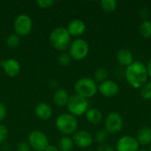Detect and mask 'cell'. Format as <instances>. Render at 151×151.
Listing matches in <instances>:
<instances>
[{"label": "cell", "mask_w": 151, "mask_h": 151, "mask_svg": "<svg viewBox=\"0 0 151 151\" xmlns=\"http://www.w3.org/2000/svg\"><path fill=\"white\" fill-rule=\"evenodd\" d=\"M125 78L128 85L134 89H141L149 79L147 66L141 61H134L126 67Z\"/></svg>", "instance_id": "1"}, {"label": "cell", "mask_w": 151, "mask_h": 151, "mask_svg": "<svg viewBox=\"0 0 151 151\" xmlns=\"http://www.w3.org/2000/svg\"><path fill=\"white\" fill-rule=\"evenodd\" d=\"M50 42L51 46L58 50L65 52L71 44V35L66 27H58L53 29L50 35Z\"/></svg>", "instance_id": "2"}, {"label": "cell", "mask_w": 151, "mask_h": 151, "mask_svg": "<svg viewBox=\"0 0 151 151\" xmlns=\"http://www.w3.org/2000/svg\"><path fill=\"white\" fill-rule=\"evenodd\" d=\"M55 125L57 129L66 136L76 133L79 127V122L77 118L70 113L60 114L56 119Z\"/></svg>", "instance_id": "3"}, {"label": "cell", "mask_w": 151, "mask_h": 151, "mask_svg": "<svg viewBox=\"0 0 151 151\" xmlns=\"http://www.w3.org/2000/svg\"><path fill=\"white\" fill-rule=\"evenodd\" d=\"M73 88L76 95L86 99L93 97L98 92V85L94 79L88 77H83L76 81Z\"/></svg>", "instance_id": "4"}, {"label": "cell", "mask_w": 151, "mask_h": 151, "mask_svg": "<svg viewBox=\"0 0 151 151\" xmlns=\"http://www.w3.org/2000/svg\"><path fill=\"white\" fill-rule=\"evenodd\" d=\"M69 55L72 59L81 61L87 58L89 52V45L88 42L82 38H76L69 46Z\"/></svg>", "instance_id": "5"}, {"label": "cell", "mask_w": 151, "mask_h": 151, "mask_svg": "<svg viewBox=\"0 0 151 151\" xmlns=\"http://www.w3.org/2000/svg\"><path fill=\"white\" fill-rule=\"evenodd\" d=\"M66 107L70 114L75 117L82 116L88 110V99L74 94L70 96Z\"/></svg>", "instance_id": "6"}, {"label": "cell", "mask_w": 151, "mask_h": 151, "mask_svg": "<svg viewBox=\"0 0 151 151\" xmlns=\"http://www.w3.org/2000/svg\"><path fill=\"white\" fill-rule=\"evenodd\" d=\"M33 27L32 19L27 14H19L16 17L13 22V28L15 34L19 37L27 36L30 34Z\"/></svg>", "instance_id": "7"}, {"label": "cell", "mask_w": 151, "mask_h": 151, "mask_svg": "<svg viewBox=\"0 0 151 151\" xmlns=\"http://www.w3.org/2000/svg\"><path fill=\"white\" fill-rule=\"evenodd\" d=\"M124 126V120L122 116L117 111L110 112L104 120L105 131L109 134H115L119 133Z\"/></svg>", "instance_id": "8"}, {"label": "cell", "mask_w": 151, "mask_h": 151, "mask_svg": "<svg viewBox=\"0 0 151 151\" xmlns=\"http://www.w3.org/2000/svg\"><path fill=\"white\" fill-rule=\"evenodd\" d=\"M28 144L35 151H44L50 145L47 135L39 130L32 131L28 135Z\"/></svg>", "instance_id": "9"}, {"label": "cell", "mask_w": 151, "mask_h": 151, "mask_svg": "<svg viewBox=\"0 0 151 151\" xmlns=\"http://www.w3.org/2000/svg\"><path fill=\"white\" fill-rule=\"evenodd\" d=\"M140 149V144L136 138L132 135L121 136L115 146L116 151H137Z\"/></svg>", "instance_id": "10"}, {"label": "cell", "mask_w": 151, "mask_h": 151, "mask_svg": "<svg viewBox=\"0 0 151 151\" xmlns=\"http://www.w3.org/2000/svg\"><path fill=\"white\" fill-rule=\"evenodd\" d=\"M0 66L4 70V73L12 78L18 76L21 71V65L19 62L15 58H8L0 62Z\"/></svg>", "instance_id": "11"}, {"label": "cell", "mask_w": 151, "mask_h": 151, "mask_svg": "<svg viewBox=\"0 0 151 151\" xmlns=\"http://www.w3.org/2000/svg\"><path fill=\"white\" fill-rule=\"evenodd\" d=\"M98 92L105 97H114L119 92V86L115 81L108 79L98 85Z\"/></svg>", "instance_id": "12"}, {"label": "cell", "mask_w": 151, "mask_h": 151, "mask_svg": "<svg viewBox=\"0 0 151 151\" xmlns=\"http://www.w3.org/2000/svg\"><path fill=\"white\" fill-rule=\"evenodd\" d=\"M73 141L74 144L79 148L86 149L92 145L94 142V138L89 132L85 130H80L73 134Z\"/></svg>", "instance_id": "13"}, {"label": "cell", "mask_w": 151, "mask_h": 151, "mask_svg": "<svg viewBox=\"0 0 151 151\" xmlns=\"http://www.w3.org/2000/svg\"><path fill=\"white\" fill-rule=\"evenodd\" d=\"M66 29L69 32L71 36L79 37L85 33L86 24L84 23L83 20H81L80 19H75L69 22Z\"/></svg>", "instance_id": "14"}, {"label": "cell", "mask_w": 151, "mask_h": 151, "mask_svg": "<svg viewBox=\"0 0 151 151\" xmlns=\"http://www.w3.org/2000/svg\"><path fill=\"white\" fill-rule=\"evenodd\" d=\"M35 114L36 117L42 120H48L51 118L53 114L52 108L47 103L41 102L37 104L35 107Z\"/></svg>", "instance_id": "15"}, {"label": "cell", "mask_w": 151, "mask_h": 151, "mask_svg": "<svg viewBox=\"0 0 151 151\" xmlns=\"http://www.w3.org/2000/svg\"><path fill=\"white\" fill-rule=\"evenodd\" d=\"M116 59L122 66L127 67L134 62L133 53L127 49H120L116 53Z\"/></svg>", "instance_id": "16"}, {"label": "cell", "mask_w": 151, "mask_h": 151, "mask_svg": "<svg viewBox=\"0 0 151 151\" xmlns=\"http://www.w3.org/2000/svg\"><path fill=\"white\" fill-rule=\"evenodd\" d=\"M135 138L140 145L150 146L151 143V128L149 127H142L137 131Z\"/></svg>", "instance_id": "17"}, {"label": "cell", "mask_w": 151, "mask_h": 151, "mask_svg": "<svg viewBox=\"0 0 151 151\" xmlns=\"http://www.w3.org/2000/svg\"><path fill=\"white\" fill-rule=\"evenodd\" d=\"M70 96L66 89L65 88H58L55 91L53 95V102L58 107L65 106L68 103Z\"/></svg>", "instance_id": "18"}, {"label": "cell", "mask_w": 151, "mask_h": 151, "mask_svg": "<svg viewBox=\"0 0 151 151\" xmlns=\"http://www.w3.org/2000/svg\"><path fill=\"white\" fill-rule=\"evenodd\" d=\"M88 122L92 125H97L103 120V113L100 110L96 108H90L85 113Z\"/></svg>", "instance_id": "19"}, {"label": "cell", "mask_w": 151, "mask_h": 151, "mask_svg": "<svg viewBox=\"0 0 151 151\" xmlns=\"http://www.w3.org/2000/svg\"><path fill=\"white\" fill-rule=\"evenodd\" d=\"M74 146L73 139L69 136H63L58 142V150L59 151H72Z\"/></svg>", "instance_id": "20"}, {"label": "cell", "mask_w": 151, "mask_h": 151, "mask_svg": "<svg viewBox=\"0 0 151 151\" xmlns=\"http://www.w3.org/2000/svg\"><path fill=\"white\" fill-rule=\"evenodd\" d=\"M139 32L140 35L145 38V39H149L151 37V21L149 19H145L142 20V22L141 23L140 27H139Z\"/></svg>", "instance_id": "21"}, {"label": "cell", "mask_w": 151, "mask_h": 151, "mask_svg": "<svg viewBox=\"0 0 151 151\" xmlns=\"http://www.w3.org/2000/svg\"><path fill=\"white\" fill-rule=\"evenodd\" d=\"M109 77V71L105 67H99L95 71L94 73V81L96 82H104L108 80Z\"/></svg>", "instance_id": "22"}, {"label": "cell", "mask_w": 151, "mask_h": 151, "mask_svg": "<svg viewBox=\"0 0 151 151\" xmlns=\"http://www.w3.org/2000/svg\"><path fill=\"white\" fill-rule=\"evenodd\" d=\"M100 5L105 12H112L117 8V2L115 0H102Z\"/></svg>", "instance_id": "23"}, {"label": "cell", "mask_w": 151, "mask_h": 151, "mask_svg": "<svg viewBox=\"0 0 151 151\" xmlns=\"http://www.w3.org/2000/svg\"><path fill=\"white\" fill-rule=\"evenodd\" d=\"M5 42H6V45L10 48H16L19 42H20V37L16 35L15 33L14 34H11L7 36L6 40H5Z\"/></svg>", "instance_id": "24"}, {"label": "cell", "mask_w": 151, "mask_h": 151, "mask_svg": "<svg viewBox=\"0 0 151 151\" xmlns=\"http://www.w3.org/2000/svg\"><path fill=\"white\" fill-rule=\"evenodd\" d=\"M140 94L142 98L145 101H151V81H148L140 89Z\"/></svg>", "instance_id": "25"}, {"label": "cell", "mask_w": 151, "mask_h": 151, "mask_svg": "<svg viewBox=\"0 0 151 151\" xmlns=\"http://www.w3.org/2000/svg\"><path fill=\"white\" fill-rule=\"evenodd\" d=\"M108 137H109V134L105 130H99L96 133L95 141L98 144L102 145V144H104L106 142V141L108 140Z\"/></svg>", "instance_id": "26"}, {"label": "cell", "mask_w": 151, "mask_h": 151, "mask_svg": "<svg viewBox=\"0 0 151 151\" xmlns=\"http://www.w3.org/2000/svg\"><path fill=\"white\" fill-rule=\"evenodd\" d=\"M58 64H59L60 65L67 66V65H69L71 64L72 58H71V56L69 55V53H67V52H62V53L58 56Z\"/></svg>", "instance_id": "27"}, {"label": "cell", "mask_w": 151, "mask_h": 151, "mask_svg": "<svg viewBox=\"0 0 151 151\" xmlns=\"http://www.w3.org/2000/svg\"><path fill=\"white\" fill-rule=\"evenodd\" d=\"M55 3L56 2L54 0H38V1H36V4L40 8H43V9L52 7L55 4Z\"/></svg>", "instance_id": "28"}, {"label": "cell", "mask_w": 151, "mask_h": 151, "mask_svg": "<svg viewBox=\"0 0 151 151\" xmlns=\"http://www.w3.org/2000/svg\"><path fill=\"white\" fill-rule=\"evenodd\" d=\"M8 138V129L7 127L0 123V144L4 143Z\"/></svg>", "instance_id": "29"}, {"label": "cell", "mask_w": 151, "mask_h": 151, "mask_svg": "<svg viewBox=\"0 0 151 151\" xmlns=\"http://www.w3.org/2000/svg\"><path fill=\"white\" fill-rule=\"evenodd\" d=\"M30 146L26 142H20L18 143L16 150L17 151H30Z\"/></svg>", "instance_id": "30"}, {"label": "cell", "mask_w": 151, "mask_h": 151, "mask_svg": "<svg viewBox=\"0 0 151 151\" xmlns=\"http://www.w3.org/2000/svg\"><path fill=\"white\" fill-rule=\"evenodd\" d=\"M96 151H116V150L111 145L104 143V144L99 145V147L97 148V150Z\"/></svg>", "instance_id": "31"}, {"label": "cell", "mask_w": 151, "mask_h": 151, "mask_svg": "<svg viewBox=\"0 0 151 151\" xmlns=\"http://www.w3.org/2000/svg\"><path fill=\"white\" fill-rule=\"evenodd\" d=\"M7 114V111H6V107L4 104L0 103V123L5 119Z\"/></svg>", "instance_id": "32"}, {"label": "cell", "mask_w": 151, "mask_h": 151, "mask_svg": "<svg viewBox=\"0 0 151 151\" xmlns=\"http://www.w3.org/2000/svg\"><path fill=\"white\" fill-rule=\"evenodd\" d=\"M44 151H59V150L54 145H49Z\"/></svg>", "instance_id": "33"}, {"label": "cell", "mask_w": 151, "mask_h": 151, "mask_svg": "<svg viewBox=\"0 0 151 151\" xmlns=\"http://www.w3.org/2000/svg\"><path fill=\"white\" fill-rule=\"evenodd\" d=\"M146 66H147V70H148L149 77H150L151 78V58H150V60H149L148 64L146 65Z\"/></svg>", "instance_id": "34"}, {"label": "cell", "mask_w": 151, "mask_h": 151, "mask_svg": "<svg viewBox=\"0 0 151 151\" xmlns=\"http://www.w3.org/2000/svg\"><path fill=\"white\" fill-rule=\"evenodd\" d=\"M137 151H149V150H145V149H139Z\"/></svg>", "instance_id": "35"}, {"label": "cell", "mask_w": 151, "mask_h": 151, "mask_svg": "<svg viewBox=\"0 0 151 151\" xmlns=\"http://www.w3.org/2000/svg\"><path fill=\"white\" fill-rule=\"evenodd\" d=\"M149 151H151V143L150 145V147H149Z\"/></svg>", "instance_id": "36"}, {"label": "cell", "mask_w": 151, "mask_h": 151, "mask_svg": "<svg viewBox=\"0 0 151 151\" xmlns=\"http://www.w3.org/2000/svg\"><path fill=\"white\" fill-rule=\"evenodd\" d=\"M150 119H151V111H150Z\"/></svg>", "instance_id": "37"}]
</instances>
